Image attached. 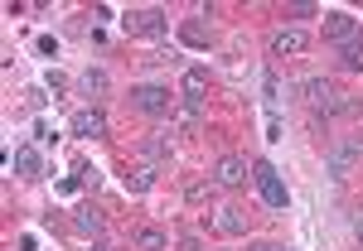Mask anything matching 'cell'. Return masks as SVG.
<instances>
[{"mask_svg":"<svg viewBox=\"0 0 363 251\" xmlns=\"http://www.w3.org/2000/svg\"><path fill=\"white\" fill-rule=\"evenodd\" d=\"M136 247H140V251H165L169 237L160 232V227H140V232H136Z\"/></svg>","mask_w":363,"mask_h":251,"instance_id":"5bb4252c","label":"cell"},{"mask_svg":"<svg viewBox=\"0 0 363 251\" xmlns=\"http://www.w3.org/2000/svg\"><path fill=\"white\" fill-rule=\"evenodd\" d=\"M126 34H140V39H160L169 29V20H165V10L160 5H145V10H126Z\"/></svg>","mask_w":363,"mask_h":251,"instance_id":"7a4b0ae2","label":"cell"},{"mask_svg":"<svg viewBox=\"0 0 363 251\" xmlns=\"http://www.w3.org/2000/svg\"><path fill=\"white\" fill-rule=\"evenodd\" d=\"M131 107H136L140 116H169V107H174V97H169L165 87L145 83V87H131Z\"/></svg>","mask_w":363,"mask_h":251,"instance_id":"3957f363","label":"cell"},{"mask_svg":"<svg viewBox=\"0 0 363 251\" xmlns=\"http://www.w3.org/2000/svg\"><path fill=\"white\" fill-rule=\"evenodd\" d=\"M354 160H363V136H349L335 155H330V174H335V179H344V174L354 169Z\"/></svg>","mask_w":363,"mask_h":251,"instance_id":"8992f818","label":"cell"},{"mask_svg":"<svg viewBox=\"0 0 363 251\" xmlns=\"http://www.w3.org/2000/svg\"><path fill=\"white\" fill-rule=\"evenodd\" d=\"M73 136H78V140H102V136H107V116L97 112V107L78 112V116H73Z\"/></svg>","mask_w":363,"mask_h":251,"instance_id":"52a82bcc","label":"cell"},{"mask_svg":"<svg viewBox=\"0 0 363 251\" xmlns=\"http://www.w3.org/2000/svg\"><path fill=\"white\" fill-rule=\"evenodd\" d=\"M92 251H107V247H92Z\"/></svg>","mask_w":363,"mask_h":251,"instance_id":"cb8c5ba5","label":"cell"},{"mask_svg":"<svg viewBox=\"0 0 363 251\" xmlns=\"http://www.w3.org/2000/svg\"><path fill=\"white\" fill-rule=\"evenodd\" d=\"M184 198H189V203H203V198H208V184H189Z\"/></svg>","mask_w":363,"mask_h":251,"instance_id":"ffe728a7","label":"cell"},{"mask_svg":"<svg viewBox=\"0 0 363 251\" xmlns=\"http://www.w3.org/2000/svg\"><path fill=\"white\" fill-rule=\"evenodd\" d=\"M150 189H155V169L150 165H140V169H131V174H126V194H150Z\"/></svg>","mask_w":363,"mask_h":251,"instance_id":"7c38bea8","label":"cell"},{"mask_svg":"<svg viewBox=\"0 0 363 251\" xmlns=\"http://www.w3.org/2000/svg\"><path fill=\"white\" fill-rule=\"evenodd\" d=\"M213 232H218V237H242V232H247L242 208H218V213H213Z\"/></svg>","mask_w":363,"mask_h":251,"instance_id":"9c48e42d","label":"cell"},{"mask_svg":"<svg viewBox=\"0 0 363 251\" xmlns=\"http://www.w3.org/2000/svg\"><path fill=\"white\" fill-rule=\"evenodd\" d=\"M15 174H20V179H39V174H44L39 145H20V150H15Z\"/></svg>","mask_w":363,"mask_h":251,"instance_id":"ba28073f","label":"cell"},{"mask_svg":"<svg viewBox=\"0 0 363 251\" xmlns=\"http://www.w3.org/2000/svg\"><path fill=\"white\" fill-rule=\"evenodd\" d=\"M203 92H208V68H189L184 73V102H203Z\"/></svg>","mask_w":363,"mask_h":251,"instance_id":"8fae6325","label":"cell"},{"mask_svg":"<svg viewBox=\"0 0 363 251\" xmlns=\"http://www.w3.org/2000/svg\"><path fill=\"white\" fill-rule=\"evenodd\" d=\"M310 15H315V5H291L286 10V20H310Z\"/></svg>","mask_w":363,"mask_h":251,"instance_id":"44dd1931","label":"cell"},{"mask_svg":"<svg viewBox=\"0 0 363 251\" xmlns=\"http://www.w3.org/2000/svg\"><path fill=\"white\" fill-rule=\"evenodd\" d=\"M354 15H344V10H330V15H325V39H335V44H349V39H354Z\"/></svg>","mask_w":363,"mask_h":251,"instance_id":"30bf717a","label":"cell"},{"mask_svg":"<svg viewBox=\"0 0 363 251\" xmlns=\"http://www.w3.org/2000/svg\"><path fill=\"white\" fill-rule=\"evenodd\" d=\"M359 242H363V218H359Z\"/></svg>","mask_w":363,"mask_h":251,"instance_id":"603a6c76","label":"cell"},{"mask_svg":"<svg viewBox=\"0 0 363 251\" xmlns=\"http://www.w3.org/2000/svg\"><path fill=\"white\" fill-rule=\"evenodd\" d=\"M339 58H344L349 73H363V39H349V44L339 49Z\"/></svg>","mask_w":363,"mask_h":251,"instance_id":"2e32d148","label":"cell"},{"mask_svg":"<svg viewBox=\"0 0 363 251\" xmlns=\"http://www.w3.org/2000/svg\"><path fill=\"white\" fill-rule=\"evenodd\" d=\"M252 251H291V247H281V242H257Z\"/></svg>","mask_w":363,"mask_h":251,"instance_id":"7402d4cb","label":"cell"},{"mask_svg":"<svg viewBox=\"0 0 363 251\" xmlns=\"http://www.w3.org/2000/svg\"><path fill=\"white\" fill-rule=\"evenodd\" d=\"M73 227H78L83 237H97V232H102V213H97V208H78V218H73Z\"/></svg>","mask_w":363,"mask_h":251,"instance_id":"9a60e30c","label":"cell"},{"mask_svg":"<svg viewBox=\"0 0 363 251\" xmlns=\"http://www.w3.org/2000/svg\"><path fill=\"white\" fill-rule=\"evenodd\" d=\"M252 184H257V194H262L267 208H286V203H291V194H286V184H281V174H277L272 160H257V165H252Z\"/></svg>","mask_w":363,"mask_h":251,"instance_id":"6da1fadb","label":"cell"},{"mask_svg":"<svg viewBox=\"0 0 363 251\" xmlns=\"http://www.w3.org/2000/svg\"><path fill=\"white\" fill-rule=\"evenodd\" d=\"M213 184H218V189H242V184H247V160L223 155V160L213 165Z\"/></svg>","mask_w":363,"mask_h":251,"instance_id":"5b68a950","label":"cell"},{"mask_svg":"<svg viewBox=\"0 0 363 251\" xmlns=\"http://www.w3.org/2000/svg\"><path fill=\"white\" fill-rule=\"evenodd\" d=\"M262 92H267V102H281V78L277 73H262Z\"/></svg>","mask_w":363,"mask_h":251,"instance_id":"ac0fdd59","label":"cell"},{"mask_svg":"<svg viewBox=\"0 0 363 251\" xmlns=\"http://www.w3.org/2000/svg\"><path fill=\"white\" fill-rule=\"evenodd\" d=\"M184 44H199V49H203V44H208V29L203 25H184Z\"/></svg>","mask_w":363,"mask_h":251,"instance_id":"d6986e66","label":"cell"},{"mask_svg":"<svg viewBox=\"0 0 363 251\" xmlns=\"http://www.w3.org/2000/svg\"><path fill=\"white\" fill-rule=\"evenodd\" d=\"M310 49V39H306V29H277L272 34V58H296V54H306Z\"/></svg>","mask_w":363,"mask_h":251,"instance_id":"277c9868","label":"cell"},{"mask_svg":"<svg viewBox=\"0 0 363 251\" xmlns=\"http://www.w3.org/2000/svg\"><path fill=\"white\" fill-rule=\"evenodd\" d=\"M78 83H83V92H87V97H107V87H112V83H107V73H102V68H87V73L78 78Z\"/></svg>","mask_w":363,"mask_h":251,"instance_id":"4fadbf2b","label":"cell"},{"mask_svg":"<svg viewBox=\"0 0 363 251\" xmlns=\"http://www.w3.org/2000/svg\"><path fill=\"white\" fill-rule=\"evenodd\" d=\"M140 155H145V160H169V140L165 136H150L145 145H140Z\"/></svg>","mask_w":363,"mask_h":251,"instance_id":"e0dca14e","label":"cell"}]
</instances>
